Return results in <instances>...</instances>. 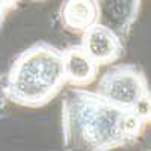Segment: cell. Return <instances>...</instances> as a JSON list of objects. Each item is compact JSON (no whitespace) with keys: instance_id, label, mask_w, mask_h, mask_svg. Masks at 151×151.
<instances>
[{"instance_id":"cell-9","label":"cell","mask_w":151,"mask_h":151,"mask_svg":"<svg viewBox=\"0 0 151 151\" xmlns=\"http://www.w3.org/2000/svg\"><path fill=\"white\" fill-rule=\"evenodd\" d=\"M150 119H151V112H150Z\"/></svg>"},{"instance_id":"cell-3","label":"cell","mask_w":151,"mask_h":151,"mask_svg":"<svg viewBox=\"0 0 151 151\" xmlns=\"http://www.w3.org/2000/svg\"><path fill=\"white\" fill-rule=\"evenodd\" d=\"M98 88L103 98L125 109H134L147 95L142 77L129 68H118L107 73Z\"/></svg>"},{"instance_id":"cell-1","label":"cell","mask_w":151,"mask_h":151,"mask_svg":"<svg viewBox=\"0 0 151 151\" xmlns=\"http://www.w3.org/2000/svg\"><path fill=\"white\" fill-rule=\"evenodd\" d=\"M64 79V55L47 45H35L14 62L5 94L18 104L40 106L55 95Z\"/></svg>"},{"instance_id":"cell-4","label":"cell","mask_w":151,"mask_h":151,"mask_svg":"<svg viewBox=\"0 0 151 151\" xmlns=\"http://www.w3.org/2000/svg\"><path fill=\"white\" fill-rule=\"evenodd\" d=\"M83 50L95 64H106L119 55V41L110 29L92 24L86 29Z\"/></svg>"},{"instance_id":"cell-2","label":"cell","mask_w":151,"mask_h":151,"mask_svg":"<svg viewBox=\"0 0 151 151\" xmlns=\"http://www.w3.org/2000/svg\"><path fill=\"white\" fill-rule=\"evenodd\" d=\"M76 119L85 141L97 147L115 145L136 136L142 125V116L136 110H125L101 95H88L79 104Z\"/></svg>"},{"instance_id":"cell-5","label":"cell","mask_w":151,"mask_h":151,"mask_svg":"<svg viewBox=\"0 0 151 151\" xmlns=\"http://www.w3.org/2000/svg\"><path fill=\"white\" fill-rule=\"evenodd\" d=\"M97 12V5L92 0H67L62 8V20L67 27L83 30L94 24Z\"/></svg>"},{"instance_id":"cell-6","label":"cell","mask_w":151,"mask_h":151,"mask_svg":"<svg viewBox=\"0 0 151 151\" xmlns=\"http://www.w3.org/2000/svg\"><path fill=\"white\" fill-rule=\"evenodd\" d=\"M65 77L73 83H85L94 77L95 62L85 50L73 48L64 55Z\"/></svg>"},{"instance_id":"cell-7","label":"cell","mask_w":151,"mask_h":151,"mask_svg":"<svg viewBox=\"0 0 151 151\" xmlns=\"http://www.w3.org/2000/svg\"><path fill=\"white\" fill-rule=\"evenodd\" d=\"M17 2L18 0H0V20L5 17V14L11 8H14L17 5Z\"/></svg>"},{"instance_id":"cell-8","label":"cell","mask_w":151,"mask_h":151,"mask_svg":"<svg viewBox=\"0 0 151 151\" xmlns=\"http://www.w3.org/2000/svg\"><path fill=\"white\" fill-rule=\"evenodd\" d=\"M2 95H6V94H5V86L0 85V100H2Z\"/></svg>"}]
</instances>
